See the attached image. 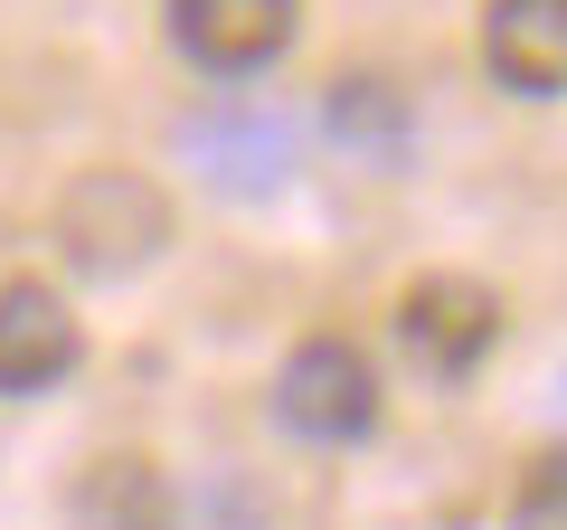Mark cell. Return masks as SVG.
Wrapping results in <instances>:
<instances>
[{
    "instance_id": "cell-5",
    "label": "cell",
    "mask_w": 567,
    "mask_h": 530,
    "mask_svg": "<svg viewBox=\"0 0 567 530\" xmlns=\"http://www.w3.org/2000/svg\"><path fill=\"white\" fill-rule=\"evenodd\" d=\"M181 152H189V171H199L208 190H227V200H265V190H284V171H293V133H284V114L256 104V95L199 114L181 133Z\"/></svg>"
},
{
    "instance_id": "cell-2",
    "label": "cell",
    "mask_w": 567,
    "mask_h": 530,
    "mask_svg": "<svg viewBox=\"0 0 567 530\" xmlns=\"http://www.w3.org/2000/svg\"><path fill=\"white\" fill-rule=\"evenodd\" d=\"M398 360L435 388H464L473 369L502 350V294L473 285V275H425V285L398 294Z\"/></svg>"
},
{
    "instance_id": "cell-1",
    "label": "cell",
    "mask_w": 567,
    "mask_h": 530,
    "mask_svg": "<svg viewBox=\"0 0 567 530\" xmlns=\"http://www.w3.org/2000/svg\"><path fill=\"white\" fill-rule=\"evenodd\" d=\"M379 369H369V350L350 342V332H312V342L284 350L275 369V427L303 436V446H360V436H379Z\"/></svg>"
},
{
    "instance_id": "cell-10",
    "label": "cell",
    "mask_w": 567,
    "mask_h": 530,
    "mask_svg": "<svg viewBox=\"0 0 567 530\" xmlns=\"http://www.w3.org/2000/svg\"><path fill=\"white\" fill-rule=\"evenodd\" d=\"M511 530H567V436L520 473V502H511Z\"/></svg>"
},
{
    "instance_id": "cell-4",
    "label": "cell",
    "mask_w": 567,
    "mask_h": 530,
    "mask_svg": "<svg viewBox=\"0 0 567 530\" xmlns=\"http://www.w3.org/2000/svg\"><path fill=\"white\" fill-rule=\"evenodd\" d=\"M162 10H171V48L218 85L265 77L303 39V0H162Z\"/></svg>"
},
{
    "instance_id": "cell-7",
    "label": "cell",
    "mask_w": 567,
    "mask_h": 530,
    "mask_svg": "<svg viewBox=\"0 0 567 530\" xmlns=\"http://www.w3.org/2000/svg\"><path fill=\"white\" fill-rule=\"evenodd\" d=\"M483 77L520 104L567 95V0H483Z\"/></svg>"
},
{
    "instance_id": "cell-11",
    "label": "cell",
    "mask_w": 567,
    "mask_h": 530,
    "mask_svg": "<svg viewBox=\"0 0 567 530\" xmlns=\"http://www.w3.org/2000/svg\"><path fill=\"white\" fill-rule=\"evenodd\" d=\"M558 417H567V369H558Z\"/></svg>"
},
{
    "instance_id": "cell-9",
    "label": "cell",
    "mask_w": 567,
    "mask_h": 530,
    "mask_svg": "<svg viewBox=\"0 0 567 530\" xmlns=\"http://www.w3.org/2000/svg\"><path fill=\"white\" fill-rule=\"evenodd\" d=\"M322 133H331V152H350V162H398L406 152V133H416V114H406V95L388 77H341L322 95Z\"/></svg>"
},
{
    "instance_id": "cell-3",
    "label": "cell",
    "mask_w": 567,
    "mask_h": 530,
    "mask_svg": "<svg viewBox=\"0 0 567 530\" xmlns=\"http://www.w3.org/2000/svg\"><path fill=\"white\" fill-rule=\"evenodd\" d=\"M171 237V200L142 171H85L76 190L58 200V246L76 275H133V265H152V246Z\"/></svg>"
},
{
    "instance_id": "cell-8",
    "label": "cell",
    "mask_w": 567,
    "mask_h": 530,
    "mask_svg": "<svg viewBox=\"0 0 567 530\" xmlns=\"http://www.w3.org/2000/svg\"><path fill=\"white\" fill-rule=\"evenodd\" d=\"M66 521L76 530H181V492L152 455H95L66 492Z\"/></svg>"
},
{
    "instance_id": "cell-6",
    "label": "cell",
    "mask_w": 567,
    "mask_h": 530,
    "mask_svg": "<svg viewBox=\"0 0 567 530\" xmlns=\"http://www.w3.org/2000/svg\"><path fill=\"white\" fill-rule=\"evenodd\" d=\"M76 360H85V332L66 294L39 275H10L0 285V398H48Z\"/></svg>"
}]
</instances>
